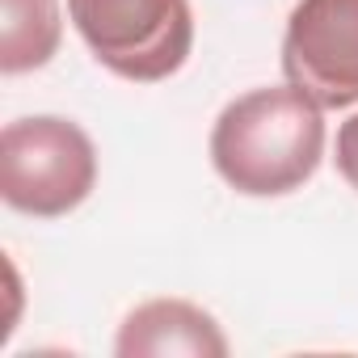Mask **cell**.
Instances as JSON below:
<instances>
[{
	"mask_svg": "<svg viewBox=\"0 0 358 358\" xmlns=\"http://www.w3.org/2000/svg\"><path fill=\"white\" fill-rule=\"evenodd\" d=\"M324 156L320 106L295 85L249 89L211 127V164L245 199H282L312 182Z\"/></svg>",
	"mask_w": 358,
	"mask_h": 358,
	"instance_id": "1",
	"label": "cell"
},
{
	"mask_svg": "<svg viewBox=\"0 0 358 358\" xmlns=\"http://www.w3.org/2000/svg\"><path fill=\"white\" fill-rule=\"evenodd\" d=\"M68 17L93 59L135 85L182 72L194 47L190 0H68Z\"/></svg>",
	"mask_w": 358,
	"mask_h": 358,
	"instance_id": "3",
	"label": "cell"
},
{
	"mask_svg": "<svg viewBox=\"0 0 358 358\" xmlns=\"http://www.w3.org/2000/svg\"><path fill=\"white\" fill-rule=\"evenodd\" d=\"M5 22H0V72L22 76L34 68H47L64 38L59 0H0Z\"/></svg>",
	"mask_w": 358,
	"mask_h": 358,
	"instance_id": "6",
	"label": "cell"
},
{
	"mask_svg": "<svg viewBox=\"0 0 358 358\" xmlns=\"http://www.w3.org/2000/svg\"><path fill=\"white\" fill-rule=\"evenodd\" d=\"M282 76L320 110L358 106V0H299L282 34Z\"/></svg>",
	"mask_w": 358,
	"mask_h": 358,
	"instance_id": "4",
	"label": "cell"
},
{
	"mask_svg": "<svg viewBox=\"0 0 358 358\" xmlns=\"http://www.w3.org/2000/svg\"><path fill=\"white\" fill-rule=\"evenodd\" d=\"M97 186L93 139L59 114L17 118L0 131V199L34 220L76 211Z\"/></svg>",
	"mask_w": 358,
	"mask_h": 358,
	"instance_id": "2",
	"label": "cell"
},
{
	"mask_svg": "<svg viewBox=\"0 0 358 358\" xmlns=\"http://www.w3.org/2000/svg\"><path fill=\"white\" fill-rule=\"evenodd\" d=\"M337 173L350 182V190H358V114H350L337 131Z\"/></svg>",
	"mask_w": 358,
	"mask_h": 358,
	"instance_id": "7",
	"label": "cell"
},
{
	"mask_svg": "<svg viewBox=\"0 0 358 358\" xmlns=\"http://www.w3.org/2000/svg\"><path fill=\"white\" fill-rule=\"evenodd\" d=\"M118 358H224L228 337L211 312L190 299H148L118 324Z\"/></svg>",
	"mask_w": 358,
	"mask_h": 358,
	"instance_id": "5",
	"label": "cell"
}]
</instances>
